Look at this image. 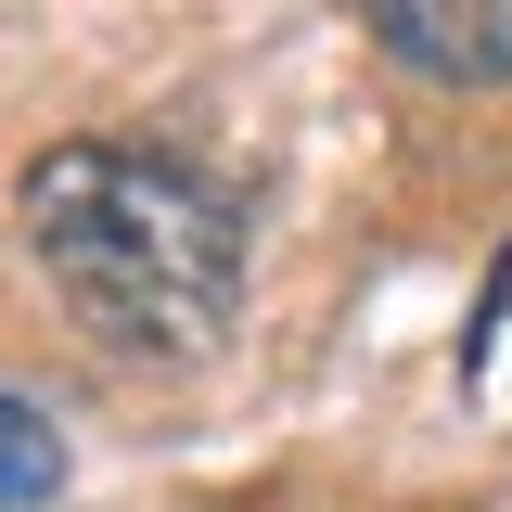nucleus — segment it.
Segmentation results:
<instances>
[{
    "instance_id": "nucleus-1",
    "label": "nucleus",
    "mask_w": 512,
    "mask_h": 512,
    "mask_svg": "<svg viewBox=\"0 0 512 512\" xmlns=\"http://www.w3.org/2000/svg\"><path fill=\"white\" fill-rule=\"evenodd\" d=\"M52 295L128 359H205L244 295V205L154 141H52L13 192Z\"/></svg>"
},
{
    "instance_id": "nucleus-2",
    "label": "nucleus",
    "mask_w": 512,
    "mask_h": 512,
    "mask_svg": "<svg viewBox=\"0 0 512 512\" xmlns=\"http://www.w3.org/2000/svg\"><path fill=\"white\" fill-rule=\"evenodd\" d=\"M372 26L423 64V77H474V90L512 77V13H487V0H384Z\"/></svg>"
},
{
    "instance_id": "nucleus-3",
    "label": "nucleus",
    "mask_w": 512,
    "mask_h": 512,
    "mask_svg": "<svg viewBox=\"0 0 512 512\" xmlns=\"http://www.w3.org/2000/svg\"><path fill=\"white\" fill-rule=\"evenodd\" d=\"M52 487H64V436H52V410H26V397H0V512L52 500Z\"/></svg>"
}]
</instances>
